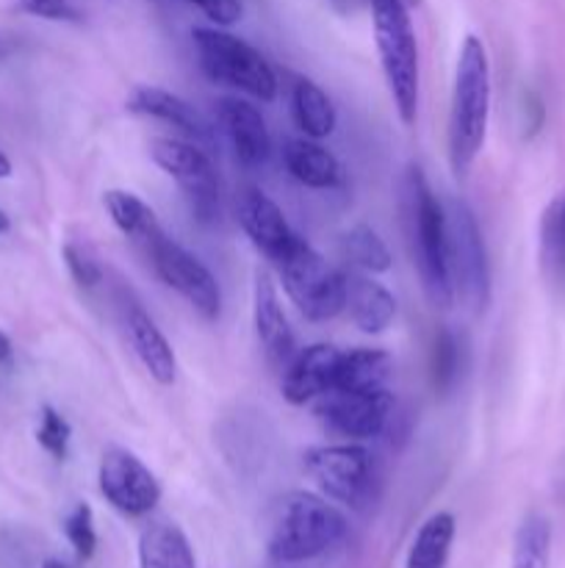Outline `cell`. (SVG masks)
<instances>
[{
	"instance_id": "4",
	"label": "cell",
	"mask_w": 565,
	"mask_h": 568,
	"mask_svg": "<svg viewBox=\"0 0 565 568\" xmlns=\"http://www.w3.org/2000/svg\"><path fill=\"white\" fill-rule=\"evenodd\" d=\"M374 44L393 109L404 125H413L419 111V48H415L410 6L404 0H369Z\"/></svg>"
},
{
	"instance_id": "33",
	"label": "cell",
	"mask_w": 565,
	"mask_h": 568,
	"mask_svg": "<svg viewBox=\"0 0 565 568\" xmlns=\"http://www.w3.org/2000/svg\"><path fill=\"white\" fill-rule=\"evenodd\" d=\"M20 11L53 22H81V9L72 0H11Z\"/></svg>"
},
{
	"instance_id": "22",
	"label": "cell",
	"mask_w": 565,
	"mask_h": 568,
	"mask_svg": "<svg viewBox=\"0 0 565 568\" xmlns=\"http://www.w3.org/2000/svg\"><path fill=\"white\" fill-rule=\"evenodd\" d=\"M138 568H197V564L181 527L153 521L138 538Z\"/></svg>"
},
{
	"instance_id": "9",
	"label": "cell",
	"mask_w": 565,
	"mask_h": 568,
	"mask_svg": "<svg viewBox=\"0 0 565 568\" xmlns=\"http://www.w3.org/2000/svg\"><path fill=\"white\" fill-rule=\"evenodd\" d=\"M449 261H452L454 294H463L471 308L485 311L491 303V261L474 211L460 200L446 205Z\"/></svg>"
},
{
	"instance_id": "31",
	"label": "cell",
	"mask_w": 565,
	"mask_h": 568,
	"mask_svg": "<svg viewBox=\"0 0 565 568\" xmlns=\"http://www.w3.org/2000/svg\"><path fill=\"white\" fill-rule=\"evenodd\" d=\"M64 532H66V541L72 544L75 555L81 560H89L97 549V532H94V516L92 508L86 503L75 505L70 516L64 519Z\"/></svg>"
},
{
	"instance_id": "27",
	"label": "cell",
	"mask_w": 565,
	"mask_h": 568,
	"mask_svg": "<svg viewBox=\"0 0 565 568\" xmlns=\"http://www.w3.org/2000/svg\"><path fill=\"white\" fill-rule=\"evenodd\" d=\"M548 564H552V525L541 514L524 516L513 538L510 568H548Z\"/></svg>"
},
{
	"instance_id": "25",
	"label": "cell",
	"mask_w": 565,
	"mask_h": 568,
	"mask_svg": "<svg viewBox=\"0 0 565 568\" xmlns=\"http://www.w3.org/2000/svg\"><path fill=\"white\" fill-rule=\"evenodd\" d=\"M541 270L552 286H565V189L543 209L541 233H537Z\"/></svg>"
},
{
	"instance_id": "19",
	"label": "cell",
	"mask_w": 565,
	"mask_h": 568,
	"mask_svg": "<svg viewBox=\"0 0 565 568\" xmlns=\"http://www.w3.org/2000/svg\"><path fill=\"white\" fill-rule=\"evenodd\" d=\"M282 164L294 181L308 189H336L343 183V166L314 139H288L282 144Z\"/></svg>"
},
{
	"instance_id": "12",
	"label": "cell",
	"mask_w": 565,
	"mask_h": 568,
	"mask_svg": "<svg viewBox=\"0 0 565 568\" xmlns=\"http://www.w3.org/2000/svg\"><path fill=\"white\" fill-rule=\"evenodd\" d=\"M393 410V394L388 388H374V392H330L325 394V403L316 414L325 419L332 433L355 442L377 438L386 430Z\"/></svg>"
},
{
	"instance_id": "15",
	"label": "cell",
	"mask_w": 565,
	"mask_h": 568,
	"mask_svg": "<svg viewBox=\"0 0 565 568\" xmlns=\"http://www.w3.org/2000/svg\"><path fill=\"white\" fill-rule=\"evenodd\" d=\"M341 355V349L332 344H310V347L297 349L282 375V397L291 405H305L330 394Z\"/></svg>"
},
{
	"instance_id": "36",
	"label": "cell",
	"mask_w": 565,
	"mask_h": 568,
	"mask_svg": "<svg viewBox=\"0 0 565 568\" xmlns=\"http://www.w3.org/2000/svg\"><path fill=\"white\" fill-rule=\"evenodd\" d=\"M9 175H11V161H9V155L0 150V178H9Z\"/></svg>"
},
{
	"instance_id": "35",
	"label": "cell",
	"mask_w": 565,
	"mask_h": 568,
	"mask_svg": "<svg viewBox=\"0 0 565 568\" xmlns=\"http://www.w3.org/2000/svg\"><path fill=\"white\" fill-rule=\"evenodd\" d=\"M11 355H14V349H11V338L0 331V364H9Z\"/></svg>"
},
{
	"instance_id": "8",
	"label": "cell",
	"mask_w": 565,
	"mask_h": 568,
	"mask_svg": "<svg viewBox=\"0 0 565 568\" xmlns=\"http://www.w3.org/2000/svg\"><path fill=\"white\" fill-rule=\"evenodd\" d=\"M150 155L181 186L194 220L208 225L219 216V178L199 144L161 136L150 142Z\"/></svg>"
},
{
	"instance_id": "13",
	"label": "cell",
	"mask_w": 565,
	"mask_h": 568,
	"mask_svg": "<svg viewBox=\"0 0 565 568\" xmlns=\"http://www.w3.org/2000/svg\"><path fill=\"white\" fill-rule=\"evenodd\" d=\"M216 125L230 142L238 164L258 170L271 155V136L266 120L253 103L238 98H222L216 103Z\"/></svg>"
},
{
	"instance_id": "11",
	"label": "cell",
	"mask_w": 565,
	"mask_h": 568,
	"mask_svg": "<svg viewBox=\"0 0 565 568\" xmlns=\"http://www.w3.org/2000/svg\"><path fill=\"white\" fill-rule=\"evenodd\" d=\"M100 494L125 516H144L158 505L161 486L153 471L127 449H109L97 469Z\"/></svg>"
},
{
	"instance_id": "5",
	"label": "cell",
	"mask_w": 565,
	"mask_h": 568,
	"mask_svg": "<svg viewBox=\"0 0 565 568\" xmlns=\"http://www.w3.org/2000/svg\"><path fill=\"white\" fill-rule=\"evenodd\" d=\"M192 39L199 67L210 81L242 89L249 98L264 100V103L277 98L275 70L253 44L222 28H194Z\"/></svg>"
},
{
	"instance_id": "2",
	"label": "cell",
	"mask_w": 565,
	"mask_h": 568,
	"mask_svg": "<svg viewBox=\"0 0 565 568\" xmlns=\"http://www.w3.org/2000/svg\"><path fill=\"white\" fill-rule=\"evenodd\" d=\"M491 114V64L480 37L469 33L458 55L449 111V161L454 175L463 178L480 155Z\"/></svg>"
},
{
	"instance_id": "6",
	"label": "cell",
	"mask_w": 565,
	"mask_h": 568,
	"mask_svg": "<svg viewBox=\"0 0 565 568\" xmlns=\"http://www.w3.org/2000/svg\"><path fill=\"white\" fill-rule=\"evenodd\" d=\"M288 297L305 320L327 322L347 308V272L327 264L302 236L277 264Z\"/></svg>"
},
{
	"instance_id": "38",
	"label": "cell",
	"mask_w": 565,
	"mask_h": 568,
	"mask_svg": "<svg viewBox=\"0 0 565 568\" xmlns=\"http://www.w3.org/2000/svg\"><path fill=\"white\" fill-rule=\"evenodd\" d=\"M9 225H11V222H9V216H6V211L0 209V236H3V233L9 231Z\"/></svg>"
},
{
	"instance_id": "34",
	"label": "cell",
	"mask_w": 565,
	"mask_h": 568,
	"mask_svg": "<svg viewBox=\"0 0 565 568\" xmlns=\"http://www.w3.org/2000/svg\"><path fill=\"white\" fill-rule=\"evenodd\" d=\"M186 3L197 6L219 28H227L242 20V0H186Z\"/></svg>"
},
{
	"instance_id": "1",
	"label": "cell",
	"mask_w": 565,
	"mask_h": 568,
	"mask_svg": "<svg viewBox=\"0 0 565 568\" xmlns=\"http://www.w3.org/2000/svg\"><path fill=\"white\" fill-rule=\"evenodd\" d=\"M402 209L421 288L435 308H449L454 303V277L449 261L446 205L438 200L419 166H410L404 175Z\"/></svg>"
},
{
	"instance_id": "16",
	"label": "cell",
	"mask_w": 565,
	"mask_h": 568,
	"mask_svg": "<svg viewBox=\"0 0 565 568\" xmlns=\"http://www.w3.org/2000/svg\"><path fill=\"white\" fill-rule=\"evenodd\" d=\"M253 320L255 333H258V342L269 364L286 369L288 361L297 355V344H294V331L280 305V294H277L275 283H271L266 272H258V277H255Z\"/></svg>"
},
{
	"instance_id": "20",
	"label": "cell",
	"mask_w": 565,
	"mask_h": 568,
	"mask_svg": "<svg viewBox=\"0 0 565 568\" xmlns=\"http://www.w3.org/2000/svg\"><path fill=\"white\" fill-rule=\"evenodd\" d=\"M347 308L363 333H382L397 316V300L366 272H347Z\"/></svg>"
},
{
	"instance_id": "28",
	"label": "cell",
	"mask_w": 565,
	"mask_h": 568,
	"mask_svg": "<svg viewBox=\"0 0 565 568\" xmlns=\"http://www.w3.org/2000/svg\"><path fill=\"white\" fill-rule=\"evenodd\" d=\"M341 250L343 258L366 275H380V272L391 270V250L374 227L355 225L352 231L343 233Z\"/></svg>"
},
{
	"instance_id": "26",
	"label": "cell",
	"mask_w": 565,
	"mask_h": 568,
	"mask_svg": "<svg viewBox=\"0 0 565 568\" xmlns=\"http://www.w3.org/2000/svg\"><path fill=\"white\" fill-rule=\"evenodd\" d=\"M454 541V516L432 514L415 532L404 568H446Z\"/></svg>"
},
{
	"instance_id": "32",
	"label": "cell",
	"mask_w": 565,
	"mask_h": 568,
	"mask_svg": "<svg viewBox=\"0 0 565 568\" xmlns=\"http://www.w3.org/2000/svg\"><path fill=\"white\" fill-rule=\"evenodd\" d=\"M64 264L78 286L94 288L103 283V270H100L97 258L81 244H64Z\"/></svg>"
},
{
	"instance_id": "30",
	"label": "cell",
	"mask_w": 565,
	"mask_h": 568,
	"mask_svg": "<svg viewBox=\"0 0 565 568\" xmlns=\"http://www.w3.org/2000/svg\"><path fill=\"white\" fill-rule=\"evenodd\" d=\"M70 438H72L70 422H66L55 408L44 405L42 416H39V430H37L39 447H42L48 455H53L55 460H64L66 449H70Z\"/></svg>"
},
{
	"instance_id": "29",
	"label": "cell",
	"mask_w": 565,
	"mask_h": 568,
	"mask_svg": "<svg viewBox=\"0 0 565 568\" xmlns=\"http://www.w3.org/2000/svg\"><path fill=\"white\" fill-rule=\"evenodd\" d=\"M460 338L458 333L449 325H441L432 338V358H430V372H432V388L438 394H449L454 388L460 377Z\"/></svg>"
},
{
	"instance_id": "7",
	"label": "cell",
	"mask_w": 565,
	"mask_h": 568,
	"mask_svg": "<svg viewBox=\"0 0 565 568\" xmlns=\"http://www.w3.org/2000/svg\"><path fill=\"white\" fill-rule=\"evenodd\" d=\"M305 469L336 503L366 510L377 497L374 458L360 444H327L305 453Z\"/></svg>"
},
{
	"instance_id": "23",
	"label": "cell",
	"mask_w": 565,
	"mask_h": 568,
	"mask_svg": "<svg viewBox=\"0 0 565 568\" xmlns=\"http://www.w3.org/2000/svg\"><path fill=\"white\" fill-rule=\"evenodd\" d=\"M291 116L308 139H325L336 131V105L325 89L310 78H294L291 83Z\"/></svg>"
},
{
	"instance_id": "3",
	"label": "cell",
	"mask_w": 565,
	"mask_h": 568,
	"mask_svg": "<svg viewBox=\"0 0 565 568\" xmlns=\"http://www.w3.org/2000/svg\"><path fill=\"white\" fill-rule=\"evenodd\" d=\"M347 536V519L327 499L291 491L277 499L269 525V555L277 564H305L330 552Z\"/></svg>"
},
{
	"instance_id": "17",
	"label": "cell",
	"mask_w": 565,
	"mask_h": 568,
	"mask_svg": "<svg viewBox=\"0 0 565 568\" xmlns=\"http://www.w3.org/2000/svg\"><path fill=\"white\" fill-rule=\"evenodd\" d=\"M127 111L142 116H153V120L166 122V125L177 128L183 136L192 139L194 144H210L214 142V128L210 122L194 109L192 103L175 92H166L161 87H136L127 98Z\"/></svg>"
},
{
	"instance_id": "37",
	"label": "cell",
	"mask_w": 565,
	"mask_h": 568,
	"mask_svg": "<svg viewBox=\"0 0 565 568\" xmlns=\"http://www.w3.org/2000/svg\"><path fill=\"white\" fill-rule=\"evenodd\" d=\"M9 53H11V42L3 37V33H0V59H6Z\"/></svg>"
},
{
	"instance_id": "18",
	"label": "cell",
	"mask_w": 565,
	"mask_h": 568,
	"mask_svg": "<svg viewBox=\"0 0 565 568\" xmlns=\"http://www.w3.org/2000/svg\"><path fill=\"white\" fill-rule=\"evenodd\" d=\"M125 331L127 338H131L133 353L142 361L144 369L150 372V377H153L155 383H161V386H172L177 375L175 349L166 342V336L161 333V327L155 325L153 316H150L138 303L125 305Z\"/></svg>"
},
{
	"instance_id": "10",
	"label": "cell",
	"mask_w": 565,
	"mask_h": 568,
	"mask_svg": "<svg viewBox=\"0 0 565 568\" xmlns=\"http://www.w3.org/2000/svg\"><path fill=\"white\" fill-rule=\"evenodd\" d=\"M144 255H147L150 264H153L155 275H158L166 286L175 288L203 320H219V283H216V277L210 275V270L197 258V255H192L186 247L172 242L166 233Z\"/></svg>"
},
{
	"instance_id": "24",
	"label": "cell",
	"mask_w": 565,
	"mask_h": 568,
	"mask_svg": "<svg viewBox=\"0 0 565 568\" xmlns=\"http://www.w3.org/2000/svg\"><path fill=\"white\" fill-rule=\"evenodd\" d=\"M393 372V361L386 349H352V353L341 355L338 364L336 383L332 392H374V388H386L388 377Z\"/></svg>"
},
{
	"instance_id": "14",
	"label": "cell",
	"mask_w": 565,
	"mask_h": 568,
	"mask_svg": "<svg viewBox=\"0 0 565 568\" xmlns=\"http://www.w3.org/2000/svg\"><path fill=\"white\" fill-rule=\"evenodd\" d=\"M238 225L249 236V242L271 261L280 264L288 255V250L297 244V233L291 231L288 220L271 197H266L260 189H247L238 197Z\"/></svg>"
},
{
	"instance_id": "39",
	"label": "cell",
	"mask_w": 565,
	"mask_h": 568,
	"mask_svg": "<svg viewBox=\"0 0 565 568\" xmlns=\"http://www.w3.org/2000/svg\"><path fill=\"white\" fill-rule=\"evenodd\" d=\"M419 3V0H404V6H415Z\"/></svg>"
},
{
	"instance_id": "21",
	"label": "cell",
	"mask_w": 565,
	"mask_h": 568,
	"mask_svg": "<svg viewBox=\"0 0 565 568\" xmlns=\"http://www.w3.org/2000/svg\"><path fill=\"white\" fill-rule=\"evenodd\" d=\"M103 203H105V211H109L111 222L120 227L122 236L131 239V244H136L142 253H147V250L164 236V227H161L155 211L133 192H125V189H111V192H105Z\"/></svg>"
}]
</instances>
